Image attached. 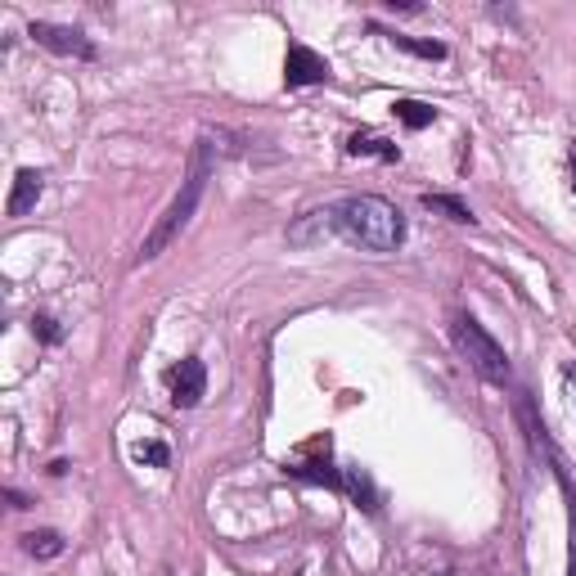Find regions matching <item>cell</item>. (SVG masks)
Instances as JSON below:
<instances>
[{"label": "cell", "mask_w": 576, "mask_h": 576, "mask_svg": "<svg viewBox=\"0 0 576 576\" xmlns=\"http://www.w3.org/2000/svg\"><path fill=\"white\" fill-rule=\"evenodd\" d=\"M212 153H216L212 135H203V140H198V149H194V162H189V171H185V180H180V194L171 198L167 212H162L158 221H153V230L144 234L140 252H135V266L162 257V252L180 239V230L189 225V216H194L198 198H203V189H207V176H212Z\"/></svg>", "instance_id": "cell-1"}, {"label": "cell", "mask_w": 576, "mask_h": 576, "mask_svg": "<svg viewBox=\"0 0 576 576\" xmlns=\"http://www.w3.org/2000/svg\"><path fill=\"white\" fill-rule=\"evenodd\" d=\"M333 216H338V230L347 234L351 243H360L365 252H396V248H401V239H405L401 212H396L387 198H378V194L347 198V203L333 207Z\"/></svg>", "instance_id": "cell-2"}, {"label": "cell", "mask_w": 576, "mask_h": 576, "mask_svg": "<svg viewBox=\"0 0 576 576\" xmlns=\"http://www.w3.org/2000/svg\"><path fill=\"white\" fill-rule=\"evenodd\" d=\"M450 338H455L459 356H464L486 383H509V356H504V347L473 320V315H455Z\"/></svg>", "instance_id": "cell-3"}, {"label": "cell", "mask_w": 576, "mask_h": 576, "mask_svg": "<svg viewBox=\"0 0 576 576\" xmlns=\"http://www.w3.org/2000/svg\"><path fill=\"white\" fill-rule=\"evenodd\" d=\"M167 387H171V405H176V410H194V405L203 401V392H207V369H203V360L185 356L180 365H171V369H167Z\"/></svg>", "instance_id": "cell-4"}, {"label": "cell", "mask_w": 576, "mask_h": 576, "mask_svg": "<svg viewBox=\"0 0 576 576\" xmlns=\"http://www.w3.org/2000/svg\"><path fill=\"white\" fill-rule=\"evenodd\" d=\"M329 81V63H324V54H315L311 45H288L284 54V86L297 90V86H324Z\"/></svg>", "instance_id": "cell-5"}, {"label": "cell", "mask_w": 576, "mask_h": 576, "mask_svg": "<svg viewBox=\"0 0 576 576\" xmlns=\"http://www.w3.org/2000/svg\"><path fill=\"white\" fill-rule=\"evenodd\" d=\"M27 36H32L36 45H45V50H54V54H72V59H95V45H90V36H81L77 27L32 23V27H27Z\"/></svg>", "instance_id": "cell-6"}, {"label": "cell", "mask_w": 576, "mask_h": 576, "mask_svg": "<svg viewBox=\"0 0 576 576\" xmlns=\"http://www.w3.org/2000/svg\"><path fill=\"white\" fill-rule=\"evenodd\" d=\"M41 189H45V180H41V171L36 167H23L14 176V194H9V216H23V212H32L36 207V198H41Z\"/></svg>", "instance_id": "cell-7"}, {"label": "cell", "mask_w": 576, "mask_h": 576, "mask_svg": "<svg viewBox=\"0 0 576 576\" xmlns=\"http://www.w3.org/2000/svg\"><path fill=\"white\" fill-rule=\"evenodd\" d=\"M347 153L351 158H383V162H401V149H396L392 140H383V135L374 131H356L347 140Z\"/></svg>", "instance_id": "cell-8"}, {"label": "cell", "mask_w": 576, "mask_h": 576, "mask_svg": "<svg viewBox=\"0 0 576 576\" xmlns=\"http://www.w3.org/2000/svg\"><path fill=\"white\" fill-rule=\"evenodd\" d=\"M342 491H351V500H356L365 513H378V491H374V482H369V473L347 468V473H342Z\"/></svg>", "instance_id": "cell-9"}, {"label": "cell", "mask_w": 576, "mask_h": 576, "mask_svg": "<svg viewBox=\"0 0 576 576\" xmlns=\"http://www.w3.org/2000/svg\"><path fill=\"white\" fill-rule=\"evenodd\" d=\"M378 36H387V41L396 45V50L405 54H419V59H446V45L441 41H419V36H401V32H383V27H374Z\"/></svg>", "instance_id": "cell-10"}, {"label": "cell", "mask_w": 576, "mask_h": 576, "mask_svg": "<svg viewBox=\"0 0 576 576\" xmlns=\"http://www.w3.org/2000/svg\"><path fill=\"white\" fill-rule=\"evenodd\" d=\"M23 549H27L32 558H59V554H63V536H59V531H50V527L27 531V536H23Z\"/></svg>", "instance_id": "cell-11"}, {"label": "cell", "mask_w": 576, "mask_h": 576, "mask_svg": "<svg viewBox=\"0 0 576 576\" xmlns=\"http://www.w3.org/2000/svg\"><path fill=\"white\" fill-rule=\"evenodd\" d=\"M392 113L401 117L410 131H423V126H432L437 122V108H428V104H419V99H396L392 104Z\"/></svg>", "instance_id": "cell-12"}, {"label": "cell", "mask_w": 576, "mask_h": 576, "mask_svg": "<svg viewBox=\"0 0 576 576\" xmlns=\"http://www.w3.org/2000/svg\"><path fill=\"white\" fill-rule=\"evenodd\" d=\"M423 207H432V212H446L450 221H459V225H473L477 216L468 212V203H459V198H450V194H423Z\"/></svg>", "instance_id": "cell-13"}, {"label": "cell", "mask_w": 576, "mask_h": 576, "mask_svg": "<svg viewBox=\"0 0 576 576\" xmlns=\"http://www.w3.org/2000/svg\"><path fill=\"white\" fill-rule=\"evenodd\" d=\"M135 464H153V468H167L171 464V450L162 446V441H140V446H131Z\"/></svg>", "instance_id": "cell-14"}, {"label": "cell", "mask_w": 576, "mask_h": 576, "mask_svg": "<svg viewBox=\"0 0 576 576\" xmlns=\"http://www.w3.org/2000/svg\"><path fill=\"white\" fill-rule=\"evenodd\" d=\"M32 333L41 342H50V347H54V342H63V329H59V320H54V315H32Z\"/></svg>", "instance_id": "cell-15"}, {"label": "cell", "mask_w": 576, "mask_h": 576, "mask_svg": "<svg viewBox=\"0 0 576 576\" xmlns=\"http://www.w3.org/2000/svg\"><path fill=\"white\" fill-rule=\"evenodd\" d=\"M563 378H567V387H572V396H576V360H567V365H563Z\"/></svg>", "instance_id": "cell-16"}, {"label": "cell", "mask_w": 576, "mask_h": 576, "mask_svg": "<svg viewBox=\"0 0 576 576\" xmlns=\"http://www.w3.org/2000/svg\"><path fill=\"white\" fill-rule=\"evenodd\" d=\"M572 194H576V144H572Z\"/></svg>", "instance_id": "cell-17"}]
</instances>
